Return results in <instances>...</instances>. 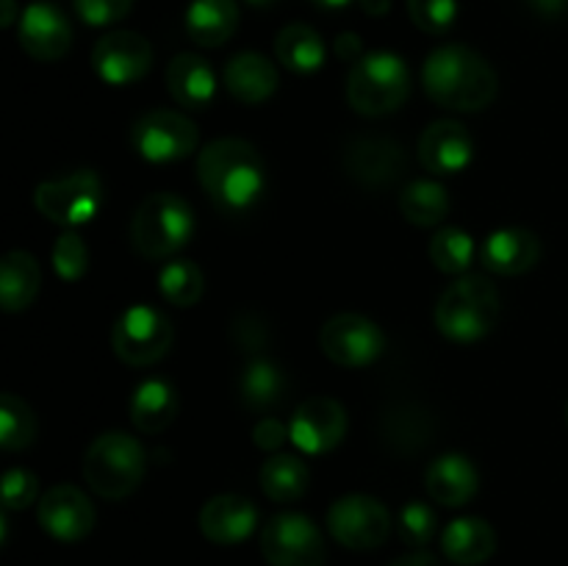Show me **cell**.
Instances as JSON below:
<instances>
[{
	"label": "cell",
	"instance_id": "obj_1",
	"mask_svg": "<svg viewBox=\"0 0 568 566\" xmlns=\"http://www.w3.org/2000/svg\"><path fill=\"white\" fill-rule=\"evenodd\" d=\"M197 181L216 209L225 214H244L264 194L266 164L244 139H214L200 150Z\"/></svg>",
	"mask_w": 568,
	"mask_h": 566
},
{
	"label": "cell",
	"instance_id": "obj_2",
	"mask_svg": "<svg viewBox=\"0 0 568 566\" xmlns=\"http://www.w3.org/2000/svg\"><path fill=\"white\" fill-rule=\"evenodd\" d=\"M422 83L433 103L464 114L488 109L499 92L494 67L466 44H444L433 50L422 67Z\"/></svg>",
	"mask_w": 568,
	"mask_h": 566
},
{
	"label": "cell",
	"instance_id": "obj_3",
	"mask_svg": "<svg viewBox=\"0 0 568 566\" xmlns=\"http://www.w3.org/2000/svg\"><path fill=\"white\" fill-rule=\"evenodd\" d=\"M503 300L497 286L483 275H464L444 289L436 303V327L460 344L477 342L497 327Z\"/></svg>",
	"mask_w": 568,
	"mask_h": 566
},
{
	"label": "cell",
	"instance_id": "obj_4",
	"mask_svg": "<svg viewBox=\"0 0 568 566\" xmlns=\"http://www.w3.org/2000/svg\"><path fill=\"white\" fill-rule=\"evenodd\" d=\"M410 94V72L392 50L364 53L347 75V103L361 117H386L403 109Z\"/></svg>",
	"mask_w": 568,
	"mask_h": 566
},
{
	"label": "cell",
	"instance_id": "obj_5",
	"mask_svg": "<svg viewBox=\"0 0 568 566\" xmlns=\"http://www.w3.org/2000/svg\"><path fill=\"white\" fill-rule=\"evenodd\" d=\"M148 455L142 444L122 431L100 433L83 455V481L103 499H125L142 483Z\"/></svg>",
	"mask_w": 568,
	"mask_h": 566
},
{
	"label": "cell",
	"instance_id": "obj_6",
	"mask_svg": "<svg viewBox=\"0 0 568 566\" xmlns=\"http://www.w3.org/2000/svg\"><path fill=\"white\" fill-rule=\"evenodd\" d=\"M194 211L183 198L172 192H155L142 200L131 220V242L139 255L161 261L186 247L194 236Z\"/></svg>",
	"mask_w": 568,
	"mask_h": 566
},
{
	"label": "cell",
	"instance_id": "obj_7",
	"mask_svg": "<svg viewBox=\"0 0 568 566\" xmlns=\"http://www.w3.org/2000/svg\"><path fill=\"white\" fill-rule=\"evenodd\" d=\"M175 342V327L164 311L136 303L111 327L114 355L128 366H150L164 358Z\"/></svg>",
	"mask_w": 568,
	"mask_h": 566
},
{
	"label": "cell",
	"instance_id": "obj_8",
	"mask_svg": "<svg viewBox=\"0 0 568 566\" xmlns=\"http://www.w3.org/2000/svg\"><path fill=\"white\" fill-rule=\"evenodd\" d=\"M33 205L44 220L67 231L87 225L103 209V181L92 170H78L72 175L44 181L33 192Z\"/></svg>",
	"mask_w": 568,
	"mask_h": 566
},
{
	"label": "cell",
	"instance_id": "obj_9",
	"mask_svg": "<svg viewBox=\"0 0 568 566\" xmlns=\"http://www.w3.org/2000/svg\"><path fill=\"white\" fill-rule=\"evenodd\" d=\"M261 553L270 566H325L327 547L305 514L283 511L261 527Z\"/></svg>",
	"mask_w": 568,
	"mask_h": 566
},
{
	"label": "cell",
	"instance_id": "obj_10",
	"mask_svg": "<svg viewBox=\"0 0 568 566\" xmlns=\"http://www.w3.org/2000/svg\"><path fill=\"white\" fill-rule=\"evenodd\" d=\"M200 131L186 114L172 109H153L131 128V148L150 164H172L197 150Z\"/></svg>",
	"mask_w": 568,
	"mask_h": 566
},
{
	"label": "cell",
	"instance_id": "obj_11",
	"mask_svg": "<svg viewBox=\"0 0 568 566\" xmlns=\"http://www.w3.org/2000/svg\"><path fill=\"white\" fill-rule=\"evenodd\" d=\"M327 530L342 547L369 553L392 533V514L369 494H344L327 511Z\"/></svg>",
	"mask_w": 568,
	"mask_h": 566
},
{
	"label": "cell",
	"instance_id": "obj_12",
	"mask_svg": "<svg viewBox=\"0 0 568 566\" xmlns=\"http://www.w3.org/2000/svg\"><path fill=\"white\" fill-rule=\"evenodd\" d=\"M320 344L322 353L333 364L358 370V366H369L372 361L381 358L386 338H383V331L369 316L347 311V314H336L322 325Z\"/></svg>",
	"mask_w": 568,
	"mask_h": 566
},
{
	"label": "cell",
	"instance_id": "obj_13",
	"mask_svg": "<svg viewBox=\"0 0 568 566\" xmlns=\"http://www.w3.org/2000/svg\"><path fill=\"white\" fill-rule=\"evenodd\" d=\"M92 67L100 81L111 87H128L150 72L153 44L136 31H111L94 44Z\"/></svg>",
	"mask_w": 568,
	"mask_h": 566
},
{
	"label": "cell",
	"instance_id": "obj_14",
	"mask_svg": "<svg viewBox=\"0 0 568 566\" xmlns=\"http://www.w3.org/2000/svg\"><path fill=\"white\" fill-rule=\"evenodd\" d=\"M292 444L308 455H325L347 436V411L333 397H311L297 405L288 422Z\"/></svg>",
	"mask_w": 568,
	"mask_h": 566
},
{
	"label": "cell",
	"instance_id": "obj_15",
	"mask_svg": "<svg viewBox=\"0 0 568 566\" xmlns=\"http://www.w3.org/2000/svg\"><path fill=\"white\" fill-rule=\"evenodd\" d=\"M344 170L353 181L369 189L392 186L405 175L408 159L403 144L388 137H355L344 148Z\"/></svg>",
	"mask_w": 568,
	"mask_h": 566
},
{
	"label": "cell",
	"instance_id": "obj_16",
	"mask_svg": "<svg viewBox=\"0 0 568 566\" xmlns=\"http://www.w3.org/2000/svg\"><path fill=\"white\" fill-rule=\"evenodd\" d=\"M37 519L42 530L59 542H81L94 527V505L81 488L61 483L39 499Z\"/></svg>",
	"mask_w": 568,
	"mask_h": 566
},
{
	"label": "cell",
	"instance_id": "obj_17",
	"mask_svg": "<svg viewBox=\"0 0 568 566\" xmlns=\"http://www.w3.org/2000/svg\"><path fill=\"white\" fill-rule=\"evenodd\" d=\"M20 48L37 61H59L72 44V28L53 3H31L20 14Z\"/></svg>",
	"mask_w": 568,
	"mask_h": 566
},
{
	"label": "cell",
	"instance_id": "obj_18",
	"mask_svg": "<svg viewBox=\"0 0 568 566\" xmlns=\"http://www.w3.org/2000/svg\"><path fill=\"white\" fill-rule=\"evenodd\" d=\"M475 139L458 120H436L419 137V161L433 175H458L471 164Z\"/></svg>",
	"mask_w": 568,
	"mask_h": 566
},
{
	"label": "cell",
	"instance_id": "obj_19",
	"mask_svg": "<svg viewBox=\"0 0 568 566\" xmlns=\"http://www.w3.org/2000/svg\"><path fill=\"white\" fill-rule=\"evenodd\" d=\"M200 533L214 544H239L258 527V508L242 494H216L200 511Z\"/></svg>",
	"mask_w": 568,
	"mask_h": 566
},
{
	"label": "cell",
	"instance_id": "obj_20",
	"mask_svg": "<svg viewBox=\"0 0 568 566\" xmlns=\"http://www.w3.org/2000/svg\"><path fill=\"white\" fill-rule=\"evenodd\" d=\"M541 259V239L527 228H499L483 242L480 261L494 275H525Z\"/></svg>",
	"mask_w": 568,
	"mask_h": 566
},
{
	"label": "cell",
	"instance_id": "obj_21",
	"mask_svg": "<svg viewBox=\"0 0 568 566\" xmlns=\"http://www.w3.org/2000/svg\"><path fill=\"white\" fill-rule=\"evenodd\" d=\"M427 494L436 499L444 508H460V505L471 503L480 488V475H477L475 464L460 453H444L427 466L425 475Z\"/></svg>",
	"mask_w": 568,
	"mask_h": 566
},
{
	"label": "cell",
	"instance_id": "obj_22",
	"mask_svg": "<svg viewBox=\"0 0 568 566\" xmlns=\"http://www.w3.org/2000/svg\"><path fill=\"white\" fill-rule=\"evenodd\" d=\"M222 81H225V89L239 103L258 105L277 92L281 78H277L275 64L266 55L255 53V50H244V53H236L227 61Z\"/></svg>",
	"mask_w": 568,
	"mask_h": 566
},
{
	"label": "cell",
	"instance_id": "obj_23",
	"mask_svg": "<svg viewBox=\"0 0 568 566\" xmlns=\"http://www.w3.org/2000/svg\"><path fill=\"white\" fill-rule=\"evenodd\" d=\"M166 89L183 109H205L216 94L214 67L197 53H178L166 67Z\"/></svg>",
	"mask_w": 568,
	"mask_h": 566
},
{
	"label": "cell",
	"instance_id": "obj_24",
	"mask_svg": "<svg viewBox=\"0 0 568 566\" xmlns=\"http://www.w3.org/2000/svg\"><path fill=\"white\" fill-rule=\"evenodd\" d=\"M442 549L453 564L480 566L497 553V533L480 516H460L444 527Z\"/></svg>",
	"mask_w": 568,
	"mask_h": 566
},
{
	"label": "cell",
	"instance_id": "obj_25",
	"mask_svg": "<svg viewBox=\"0 0 568 566\" xmlns=\"http://www.w3.org/2000/svg\"><path fill=\"white\" fill-rule=\"evenodd\" d=\"M181 411L178 388L164 377H148L133 388L131 397V422L142 433H161L175 422Z\"/></svg>",
	"mask_w": 568,
	"mask_h": 566
},
{
	"label": "cell",
	"instance_id": "obj_26",
	"mask_svg": "<svg viewBox=\"0 0 568 566\" xmlns=\"http://www.w3.org/2000/svg\"><path fill=\"white\" fill-rule=\"evenodd\" d=\"M236 0H192L186 11V33L200 48H220L236 33Z\"/></svg>",
	"mask_w": 568,
	"mask_h": 566
},
{
	"label": "cell",
	"instance_id": "obj_27",
	"mask_svg": "<svg viewBox=\"0 0 568 566\" xmlns=\"http://www.w3.org/2000/svg\"><path fill=\"white\" fill-rule=\"evenodd\" d=\"M39 289H42V272H39L37 259L26 250L6 253L3 264H0V303H3V311H9V314L26 311L37 300Z\"/></svg>",
	"mask_w": 568,
	"mask_h": 566
},
{
	"label": "cell",
	"instance_id": "obj_28",
	"mask_svg": "<svg viewBox=\"0 0 568 566\" xmlns=\"http://www.w3.org/2000/svg\"><path fill=\"white\" fill-rule=\"evenodd\" d=\"M275 55L286 70L297 72V75H311L325 64L327 48L314 28L305 22H292V26L281 28V33L275 37Z\"/></svg>",
	"mask_w": 568,
	"mask_h": 566
},
{
	"label": "cell",
	"instance_id": "obj_29",
	"mask_svg": "<svg viewBox=\"0 0 568 566\" xmlns=\"http://www.w3.org/2000/svg\"><path fill=\"white\" fill-rule=\"evenodd\" d=\"M258 481L270 499H275V503H294L308 488L311 472L305 466V461L297 458V455L277 453L264 461V466L258 472Z\"/></svg>",
	"mask_w": 568,
	"mask_h": 566
},
{
	"label": "cell",
	"instance_id": "obj_30",
	"mask_svg": "<svg viewBox=\"0 0 568 566\" xmlns=\"http://www.w3.org/2000/svg\"><path fill=\"white\" fill-rule=\"evenodd\" d=\"M286 392V375L277 364H272L270 358H255L250 361L247 370L239 377V394H242V403L250 411H270L275 408L283 400Z\"/></svg>",
	"mask_w": 568,
	"mask_h": 566
},
{
	"label": "cell",
	"instance_id": "obj_31",
	"mask_svg": "<svg viewBox=\"0 0 568 566\" xmlns=\"http://www.w3.org/2000/svg\"><path fill=\"white\" fill-rule=\"evenodd\" d=\"M399 211L410 225L436 228L449 214V194L436 181H414L399 192Z\"/></svg>",
	"mask_w": 568,
	"mask_h": 566
},
{
	"label": "cell",
	"instance_id": "obj_32",
	"mask_svg": "<svg viewBox=\"0 0 568 566\" xmlns=\"http://www.w3.org/2000/svg\"><path fill=\"white\" fill-rule=\"evenodd\" d=\"M161 294H164L166 303L178 305V309H192L200 297H203L205 277L194 261L178 259L161 270L159 275Z\"/></svg>",
	"mask_w": 568,
	"mask_h": 566
},
{
	"label": "cell",
	"instance_id": "obj_33",
	"mask_svg": "<svg viewBox=\"0 0 568 566\" xmlns=\"http://www.w3.org/2000/svg\"><path fill=\"white\" fill-rule=\"evenodd\" d=\"M37 438V416H33L31 405L17 394L6 392L0 397V444L9 453L26 449Z\"/></svg>",
	"mask_w": 568,
	"mask_h": 566
},
{
	"label": "cell",
	"instance_id": "obj_34",
	"mask_svg": "<svg viewBox=\"0 0 568 566\" xmlns=\"http://www.w3.org/2000/svg\"><path fill=\"white\" fill-rule=\"evenodd\" d=\"M471 259H475V242L460 228L447 225L430 239V261L436 264V270L447 272V275H464Z\"/></svg>",
	"mask_w": 568,
	"mask_h": 566
},
{
	"label": "cell",
	"instance_id": "obj_35",
	"mask_svg": "<svg viewBox=\"0 0 568 566\" xmlns=\"http://www.w3.org/2000/svg\"><path fill=\"white\" fill-rule=\"evenodd\" d=\"M397 527L399 538H403L408 547L425 549L427 544L433 542V536H436L438 516L430 505L419 503V499H410V503H405L403 511H399Z\"/></svg>",
	"mask_w": 568,
	"mask_h": 566
},
{
	"label": "cell",
	"instance_id": "obj_36",
	"mask_svg": "<svg viewBox=\"0 0 568 566\" xmlns=\"http://www.w3.org/2000/svg\"><path fill=\"white\" fill-rule=\"evenodd\" d=\"M53 270L61 281H81L89 270V247L75 231H64L53 244Z\"/></svg>",
	"mask_w": 568,
	"mask_h": 566
},
{
	"label": "cell",
	"instance_id": "obj_37",
	"mask_svg": "<svg viewBox=\"0 0 568 566\" xmlns=\"http://www.w3.org/2000/svg\"><path fill=\"white\" fill-rule=\"evenodd\" d=\"M408 14L425 33H447L458 17L455 0H408Z\"/></svg>",
	"mask_w": 568,
	"mask_h": 566
},
{
	"label": "cell",
	"instance_id": "obj_38",
	"mask_svg": "<svg viewBox=\"0 0 568 566\" xmlns=\"http://www.w3.org/2000/svg\"><path fill=\"white\" fill-rule=\"evenodd\" d=\"M39 494V481L33 472L22 469H9L3 475V505L6 511H22L37 499Z\"/></svg>",
	"mask_w": 568,
	"mask_h": 566
},
{
	"label": "cell",
	"instance_id": "obj_39",
	"mask_svg": "<svg viewBox=\"0 0 568 566\" xmlns=\"http://www.w3.org/2000/svg\"><path fill=\"white\" fill-rule=\"evenodd\" d=\"M133 0H75V11L87 26L103 28L131 14Z\"/></svg>",
	"mask_w": 568,
	"mask_h": 566
},
{
	"label": "cell",
	"instance_id": "obj_40",
	"mask_svg": "<svg viewBox=\"0 0 568 566\" xmlns=\"http://www.w3.org/2000/svg\"><path fill=\"white\" fill-rule=\"evenodd\" d=\"M286 438H292L288 425H283V422L275 420V416H264V420H261L253 431L255 447H261V449L283 447V442H286Z\"/></svg>",
	"mask_w": 568,
	"mask_h": 566
},
{
	"label": "cell",
	"instance_id": "obj_41",
	"mask_svg": "<svg viewBox=\"0 0 568 566\" xmlns=\"http://www.w3.org/2000/svg\"><path fill=\"white\" fill-rule=\"evenodd\" d=\"M233 336H236V342L242 344V347H247V353H258V347H264L266 342V331L261 322H255V316L244 314L242 320L233 325Z\"/></svg>",
	"mask_w": 568,
	"mask_h": 566
},
{
	"label": "cell",
	"instance_id": "obj_42",
	"mask_svg": "<svg viewBox=\"0 0 568 566\" xmlns=\"http://www.w3.org/2000/svg\"><path fill=\"white\" fill-rule=\"evenodd\" d=\"M333 50H336L338 59L353 61V64L361 59V55H364V53H361V37H358V33H349V31L342 33V37L336 39Z\"/></svg>",
	"mask_w": 568,
	"mask_h": 566
},
{
	"label": "cell",
	"instance_id": "obj_43",
	"mask_svg": "<svg viewBox=\"0 0 568 566\" xmlns=\"http://www.w3.org/2000/svg\"><path fill=\"white\" fill-rule=\"evenodd\" d=\"M388 566H442V560L436 558V555L425 553V549H414V553L403 555V558L392 560Z\"/></svg>",
	"mask_w": 568,
	"mask_h": 566
},
{
	"label": "cell",
	"instance_id": "obj_44",
	"mask_svg": "<svg viewBox=\"0 0 568 566\" xmlns=\"http://www.w3.org/2000/svg\"><path fill=\"white\" fill-rule=\"evenodd\" d=\"M527 3L541 17H560L568 11V0H527Z\"/></svg>",
	"mask_w": 568,
	"mask_h": 566
},
{
	"label": "cell",
	"instance_id": "obj_45",
	"mask_svg": "<svg viewBox=\"0 0 568 566\" xmlns=\"http://www.w3.org/2000/svg\"><path fill=\"white\" fill-rule=\"evenodd\" d=\"M361 11L369 17H383L388 14V9H392V0H358Z\"/></svg>",
	"mask_w": 568,
	"mask_h": 566
},
{
	"label": "cell",
	"instance_id": "obj_46",
	"mask_svg": "<svg viewBox=\"0 0 568 566\" xmlns=\"http://www.w3.org/2000/svg\"><path fill=\"white\" fill-rule=\"evenodd\" d=\"M0 3H3V14H0V26L11 28V22H14V17H17V3H14V0H0Z\"/></svg>",
	"mask_w": 568,
	"mask_h": 566
},
{
	"label": "cell",
	"instance_id": "obj_47",
	"mask_svg": "<svg viewBox=\"0 0 568 566\" xmlns=\"http://www.w3.org/2000/svg\"><path fill=\"white\" fill-rule=\"evenodd\" d=\"M320 9H344V6H349L353 0H314Z\"/></svg>",
	"mask_w": 568,
	"mask_h": 566
},
{
	"label": "cell",
	"instance_id": "obj_48",
	"mask_svg": "<svg viewBox=\"0 0 568 566\" xmlns=\"http://www.w3.org/2000/svg\"><path fill=\"white\" fill-rule=\"evenodd\" d=\"M250 6H253V9H270V6H275L277 0H247Z\"/></svg>",
	"mask_w": 568,
	"mask_h": 566
},
{
	"label": "cell",
	"instance_id": "obj_49",
	"mask_svg": "<svg viewBox=\"0 0 568 566\" xmlns=\"http://www.w3.org/2000/svg\"><path fill=\"white\" fill-rule=\"evenodd\" d=\"M566 422H568V405H566Z\"/></svg>",
	"mask_w": 568,
	"mask_h": 566
}]
</instances>
